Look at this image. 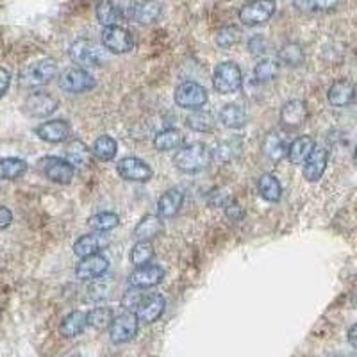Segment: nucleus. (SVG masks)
<instances>
[{
  "label": "nucleus",
  "instance_id": "nucleus-1",
  "mask_svg": "<svg viewBox=\"0 0 357 357\" xmlns=\"http://www.w3.org/2000/svg\"><path fill=\"white\" fill-rule=\"evenodd\" d=\"M211 161L213 152L209 151V146L199 142L181 146L174 158L175 167L184 174H195V172L204 170L211 165Z\"/></svg>",
  "mask_w": 357,
  "mask_h": 357
},
{
  "label": "nucleus",
  "instance_id": "nucleus-2",
  "mask_svg": "<svg viewBox=\"0 0 357 357\" xmlns=\"http://www.w3.org/2000/svg\"><path fill=\"white\" fill-rule=\"evenodd\" d=\"M70 57L81 68H98L104 65V50L91 40H77L70 47Z\"/></svg>",
  "mask_w": 357,
  "mask_h": 357
},
{
  "label": "nucleus",
  "instance_id": "nucleus-3",
  "mask_svg": "<svg viewBox=\"0 0 357 357\" xmlns=\"http://www.w3.org/2000/svg\"><path fill=\"white\" fill-rule=\"evenodd\" d=\"M213 84H215L216 91L222 95H232L236 91H240L241 84H243L241 68L232 61L220 63L215 70Z\"/></svg>",
  "mask_w": 357,
  "mask_h": 357
},
{
  "label": "nucleus",
  "instance_id": "nucleus-4",
  "mask_svg": "<svg viewBox=\"0 0 357 357\" xmlns=\"http://www.w3.org/2000/svg\"><path fill=\"white\" fill-rule=\"evenodd\" d=\"M57 73H59V70H57L56 61L43 59V61L34 63V65H29L22 72L20 81L25 88H38V86H45L54 81L57 77Z\"/></svg>",
  "mask_w": 357,
  "mask_h": 357
},
{
  "label": "nucleus",
  "instance_id": "nucleus-5",
  "mask_svg": "<svg viewBox=\"0 0 357 357\" xmlns=\"http://www.w3.org/2000/svg\"><path fill=\"white\" fill-rule=\"evenodd\" d=\"M275 0H250L240 9V20L247 27L266 24L275 15Z\"/></svg>",
  "mask_w": 357,
  "mask_h": 357
},
{
  "label": "nucleus",
  "instance_id": "nucleus-6",
  "mask_svg": "<svg viewBox=\"0 0 357 357\" xmlns=\"http://www.w3.org/2000/svg\"><path fill=\"white\" fill-rule=\"evenodd\" d=\"M174 97L178 107L190 109V111H197L200 109V107L206 106L207 91L204 86L199 84V82L186 81L183 82V84L177 86Z\"/></svg>",
  "mask_w": 357,
  "mask_h": 357
},
{
  "label": "nucleus",
  "instance_id": "nucleus-7",
  "mask_svg": "<svg viewBox=\"0 0 357 357\" xmlns=\"http://www.w3.org/2000/svg\"><path fill=\"white\" fill-rule=\"evenodd\" d=\"M102 45L113 54H127L134 49V36L122 25H111L102 29Z\"/></svg>",
  "mask_w": 357,
  "mask_h": 357
},
{
  "label": "nucleus",
  "instance_id": "nucleus-8",
  "mask_svg": "<svg viewBox=\"0 0 357 357\" xmlns=\"http://www.w3.org/2000/svg\"><path fill=\"white\" fill-rule=\"evenodd\" d=\"M95 77L84 68H68L59 77V88L70 95H79L95 88Z\"/></svg>",
  "mask_w": 357,
  "mask_h": 357
},
{
  "label": "nucleus",
  "instance_id": "nucleus-9",
  "mask_svg": "<svg viewBox=\"0 0 357 357\" xmlns=\"http://www.w3.org/2000/svg\"><path fill=\"white\" fill-rule=\"evenodd\" d=\"M139 320L136 317V312H122L114 317L113 324L109 327V337L113 343L116 345H122V343H129L130 340H134V336L138 334Z\"/></svg>",
  "mask_w": 357,
  "mask_h": 357
},
{
  "label": "nucleus",
  "instance_id": "nucleus-10",
  "mask_svg": "<svg viewBox=\"0 0 357 357\" xmlns=\"http://www.w3.org/2000/svg\"><path fill=\"white\" fill-rule=\"evenodd\" d=\"M40 168L45 177L56 184H70L73 175H75V168L66 159L56 158V155H49V158L41 159Z\"/></svg>",
  "mask_w": 357,
  "mask_h": 357
},
{
  "label": "nucleus",
  "instance_id": "nucleus-11",
  "mask_svg": "<svg viewBox=\"0 0 357 357\" xmlns=\"http://www.w3.org/2000/svg\"><path fill=\"white\" fill-rule=\"evenodd\" d=\"M118 175L129 183H149L154 175L152 168L143 159L123 158L116 165Z\"/></svg>",
  "mask_w": 357,
  "mask_h": 357
},
{
  "label": "nucleus",
  "instance_id": "nucleus-12",
  "mask_svg": "<svg viewBox=\"0 0 357 357\" xmlns=\"http://www.w3.org/2000/svg\"><path fill=\"white\" fill-rule=\"evenodd\" d=\"M57 106H59V100L49 91H34L25 98L24 104L25 113L33 118L50 116L57 109Z\"/></svg>",
  "mask_w": 357,
  "mask_h": 357
},
{
  "label": "nucleus",
  "instance_id": "nucleus-13",
  "mask_svg": "<svg viewBox=\"0 0 357 357\" xmlns=\"http://www.w3.org/2000/svg\"><path fill=\"white\" fill-rule=\"evenodd\" d=\"M111 243V238L106 232H93V234L81 236L75 243H73V254L81 259L88 256H95L100 254V250Z\"/></svg>",
  "mask_w": 357,
  "mask_h": 357
},
{
  "label": "nucleus",
  "instance_id": "nucleus-14",
  "mask_svg": "<svg viewBox=\"0 0 357 357\" xmlns=\"http://www.w3.org/2000/svg\"><path fill=\"white\" fill-rule=\"evenodd\" d=\"M109 268V261L102 254H95V256H88L81 259V263L75 268V275L81 280H97L100 279Z\"/></svg>",
  "mask_w": 357,
  "mask_h": 357
},
{
  "label": "nucleus",
  "instance_id": "nucleus-15",
  "mask_svg": "<svg viewBox=\"0 0 357 357\" xmlns=\"http://www.w3.org/2000/svg\"><path fill=\"white\" fill-rule=\"evenodd\" d=\"M165 307H167L165 296L159 295V293H151V295H146L143 298L139 307L136 309V317L142 324H154L161 318Z\"/></svg>",
  "mask_w": 357,
  "mask_h": 357
},
{
  "label": "nucleus",
  "instance_id": "nucleus-16",
  "mask_svg": "<svg viewBox=\"0 0 357 357\" xmlns=\"http://www.w3.org/2000/svg\"><path fill=\"white\" fill-rule=\"evenodd\" d=\"M165 277V270L158 264H146V266L136 268L132 273L129 275V284L132 288L146 289V288H154Z\"/></svg>",
  "mask_w": 357,
  "mask_h": 357
},
{
  "label": "nucleus",
  "instance_id": "nucleus-17",
  "mask_svg": "<svg viewBox=\"0 0 357 357\" xmlns=\"http://www.w3.org/2000/svg\"><path fill=\"white\" fill-rule=\"evenodd\" d=\"M36 136L47 143H63L72 136V127L66 120H50L36 127Z\"/></svg>",
  "mask_w": 357,
  "mask_h": 357
},
{
  "label": "nucleus",
  "instance_id": "nucleus-18",
  "mask_svg": "<svg viewBox=\"0 0 357 357\" xmlns=\"http://www.w3.org/2000/svg\"><path fill=\"white\" fill-rule=\"evenodd\" d=\"M327 161H329V152L325 146H314V151L311 152L304 162V178L307 183H318L324 175L325 168H327Z\"/></svg>",
  "mask_w": 357,
  "mask_h": 357
},
{
  "label": "nucleus",
  "instance_id": "nucleus-19",
  "mask_svg": "<svg viewBox=\"0 0 357 357\" xmlns=\"http://www.w3.org/2000/svg\"><path fill=\"white\" fill-rule=\"evenodd\" d=\"M356 84H354L352 81H349V79H340V81H336L329 88L327 100H329L331 106L334 107H347L356 100Z\"/></svg>",
  "mask_w": 357,
  "mask_h": 357
},
{
  "label": "nucleus",
  "instance_id": "nucleus-20",
  "mask_svg": "<svg viewBox=\"0 0 357 357\" xmlns=\"http://www.w3.org/2000/svg\"><path fill=\"white\" fill-rule=\"evenodd\" d=\"M307 120V106H305L304 100H298V98H293L288 100L280 109V123L286 127V129H296L301 127L302 123Z\"/></svg>",
  "mask_w": 357,
  "mask_h": 357
},
{
  "label": "nucleus",
  "instance_id": "nucleus-21",
  "mask_svg": "<svg viewBox=\"0 0 357 357\" xmlns=\"http://www.w3.org/2000/svg\"><path fill=\"white\" fill-rule=\"evenodd\" d=\"M288 146L289 143L286 142V138L279 130H272L268 132L263 139V145H261V151H263L264 158H268L270 161L277 162L282 158L288 155Z\"/></svg>",
  "mask_w": 357,
  "mask_h": 357
},
{
  "label": "nucleus",
  "instance_id": "nucleus-22",
  "mask_svg": "<svg viewBox=\"0 0 357 357\" xmlns=\"http://www.w3.org/2000/svg\"><path fill=\"white\" fill-rule=\"evenodd\" d=\"M91 155H93V152L89 151L86 143H82L81 139H73L66 146V161L75 170H86V168L91 167Z\"/></svg>",
  "mask_w": 357,
  "mask_h": 357
},
{
  "label": "nucleus",
  "instance_id": "nucleus-23",
  "mask_svg": "<svg viewBox=\"0 0 357 357\" xmlns=\"http://www.w3.org/2000/svg\"><path fill=\"white\" fill-rule=\"evenodd\" d=\"M314 139L311 136H301V138L293 139L288 146V155L286 158L289 159L291 165H304L305 159L311 155V152L314 151Z\"/></svg>",
  "mask_w": 357,
  "mask_h": 357
},
{
  "label": "nucleus",
  "instance_id": "nucleus-24",
  "mask_svg": "<svg viewBox=\"0 0 357 357\" xmlns=\"http://www.w3.org/2000/svg\"><path fill=\"white\" fill-rule=\"evenodd\" d=\"M88 327V314L82 311H72L63 318L61 325H59V333L65 337H77L84 333Z\"/></svg>",
  "mask_w": 357,
  "mask_h": 357
},
{
  "label": "nucleus",
  "instance_id": "nucleus-25",
  "mask_svg": "<svg viewBox=\"0 0 357 357\" xmlns=\"http://www.w3.org/2000/svg\"><path fill=\"white\" fill-rule=\"evenodd\" d=\"M184 195L181 190H168L167 193H162L158 200V213L161 218H172L178 213L181 206H183Z\"/></svg>",
  "mask_w": 357,
  "mask_h": 357
},
{
  "label": "nucleus",
  "instance_id": "nucleus-26",
  "mask_svg": "<svg viewBox=\"0 0 357 357\" xmlns=\"http://www.w3.org/2000/svg\"><path fill=\"white\" fill-rule=\"evenodd\" d=\"M162 231L161 216L155 215H146L145 218H142V222L136 225L132 236L136 241H151L154 240L155 236Z\"/></svg>",
  "mask_w": 357,
  "mask_h": 357
},
{
  "label": "nucleus",
  "instance_id": "nucleus-27",
  "mask_svg": "<svg viewBox=\"0 0 357 357\" xmlns=\"http://www.w3.org/2000/svg\"><path fill=\"white\" fill-rule=\"evenodd\" d=\"M161 4L155 2V0H142V2H136V8H134L132 20L138 22V24H154L161 18Z\"/></svg>",
  "mask_w": 357,
  "mask_h": 357
},
{
  "label": "nucleus",
  "instance_id": "nucleus-28",
  "mask_svg": "<svg viewBox=\"0 0 357 357\" xmlns=\"http://www.w3.org/2000/svg\"><path fill=\"white\" fill-rule=\"evenodd\" d=\"M154 146L159 152H172L178 151L184 146V136L177 129H165L154 138Z\"/></svg>",
  "mask_w": 357,
  "mask_h": 357
},
{
  "label": "nucleus",
  "instance_id": "nucleus-29",
  "mask_svg": "<svg viewBox=\"0 0 357 357\" xmlns=\"http://www.w3.org/2000/svg\"><path fill=\"white\" fill-rule=\"evenodd\" d=\"M220 122L227 129H241L247 126V113L238 104H227L220 111Z\"/></svg>",
  "mask_w": 357,
  "mask_h": 357
},
{
  "label": "nucleus",
  "instance_id": "nucleus-30",
  "mask_svg": "<svg viewBox=\"0 0 357 357\" xmlns=\"http://www.w3.org/2000/svg\"><path fill=\"white\" fill-rule=\"evenodd\" d=\"M29 165L20 158L0 159V181H17L27 172Z\"/></svg>",
  "mask_w": 357,
  "mask_h": 357
},
{
  "label": "nucleus",
  "instance_id": "nucleus-31",
  "mask_svg": "<svg viewBox=\"0 0 357 357\" xmlns=\"http://www.w3.org/2000/svg\"><path fill=\"white\" fill-rule=\"evenodd\" d=\"M257 190H259V195L266 202H279L280 197H282V186H280L275 175L272 174L261 175L259 183H257Z\"/></svg>",
  "mask_w": 357,
  "mask_h": 357
},
{
  "label": "nucleus",
  "instance_id": "nucleus-32",
  "mask_svg": "<svg viewBox=\"0 0 357 357\" xmlns=\"http://www.w3.org/2000/svg\"><path fill=\"white\" fill-rule=\"evenodd\" d=\"M186 126L195 132H211L216 127V118L209 111L197 109L186 118Z\"/></svg>",
  "mask_w": 357,
  "mask_h": 357
},
{
  "label": "nucleus",
  "instance_id": "nucleus-33",
  "mask_svg": "<svg viewBox=\"0 0 357 357\" xmlns=\"http://www.w3.org/2000/svg\"><path fill=\"white\" fill-rule=\"evenodd\" d=\"M91 152H93V155L98 161H111V159H114V155L118 152L116 139L104 134V136L95 139L93 146H91Z\"/></svg>",
  "mask_w": 357,
  "mask_h": 357
},
{
  "label": "nucleus",
  "instance_id": "nucleus-34",
  "mask_svg": "<svg viewBox=\"0 0 357 357\" xmlns=\"http://www.w3.org/2000/svg\"><path fill=\"white\" fill-rule=\"evenodd\" d=\"M95 15H97V20L100 22L104 27H111V25H120V22H123L122 15L118 13V9L111 4L109 0H100L95 9Z\"/></svg>",
  "mask_w": 357,
  "mask_h": 357
},
{
  "label": "nucleus",
  "instance_id": "nucleus-35",
  "mask_svg": "<svg viewBox=\"0 0 357 357\" xmlns=\"http://www.w3.org/2000/svg\"><path fill=\"white\" fill-rule=\"evenodd\" d=\"M113 320H114L113 309L106 307V305L95 307L88 312V325L97 331L109 329L111 324H113Z\"/></svg>",
  "mask_w": 357,
  "mask_h": 357
},
{
  "label": "nucleus",
  "instance_id": "nucleus-36",
  "mask_svg": "<svg viewBox=\"0 0 357 357\" xmlns=\"http://www.w3.org/2000/svg\"><path fill=\"white\" fill-rule=\"evenodd\" d=\"M154 256L155 252L151 241H138V243L132 247V250H130V261H132V264L136 268L151 264Z\"/></svg>",
  "mask_w": 357,
  "mask_h": 357
},
{
  "label": "nucleus",
  "instance_id": "nucleus-37",
  "mask_svg": "<svg viewBox=\"0 0 357 357\" xmlns=\"http://www.w3.org/2000/svg\"><path fill=\"white\" fill-rule=\"evenodd\" d=\"M279 59H270V57H266V59H263V61H259L256 65V68H254V77L261 84L273 81L277 77V73H279Z\"/></svg>",
  "mask_w": 357,
  "mask_h": 357
},
{
  "label": "nucleus",
  "instance_id": "nucleus-38",
  "mask_svg": "<svg viewBox=\"0 0 357 357\" xmlns=\"http://www.w3.org/2000/svg\"><path fill=\"white\" fill-rule=\"evenodd\" d=\"M88 225L97 232L113 231L120 225V216L114 215V213H98L88 220Z\"/></svg>",
  "mask_w": 357,
  "mask_h": 357
},
{
  "label": "nucleus",
  "instance_id": "nucleus-39",
  "mask_svg": "<svg viewBox=\"0 0 357 357\" xmlns=\"http://www.w3.org/2000/svg\"><path fill=\"white\" fill-rule=\"evenodd\" d=\"M279 61L288 66H301L304 63V50L298 43H286L279 50Z\"/></svg>",
  "mask_w": 357,
  "mask_h": 357
},
{
  "label": "nucleus",
  "instance_id": "nucleus-40",
  "mask_svg": "<svg viewBox=\"0 0 357 357\" xmlns=\"http://www.w3.org/2000/svg\"><path fill=\"white\" fill-rule=\"evenodd\" d=\"M240 36L241 34L238 29L227 25V27L218 29V33H216V36H215V41L220 49H231V47H234V45L240 41Z\"/></svg>",
  "mask_w": 357,
  "mask_h": 357
},
{
  "label": "nucleus",
  "instance_id": "nucleus-41",
  "mask_svg": "<svg viewBox=\"0 0 357 357\" xmlns=\"http://www.w3.org/2000/svg\"><path fill=\"white\" fill-rule=\"evenodd\" d=\"M240 151H241V145L238 139H234V142H232V139L231 142H222V143H218V146H216V151H215V154H213V158L218 159V161H222V162H227L240 154Z\"/></svg>",
  "mask_w": 357,
  "mask_h": 357
},
{
  "label": "nucleus",
  "instance_id": "nucleus-42",
  "mask_svg": "<svg viewBox=\"0 0 357 357\" xmlns=\"http://www.w3.org/2000/svg\"><path fill=\"white\" fill-rule=\"evenodd\" d=\"M143 298H145V296H143L142 289H139V288H132V289H129V291H127L126 295H123L122 305L127 309V311H132V309H138L139 307V304H142Z\"/></svg>",
  "mask_w": 357,
  "mask_h": 357
},
{
  "label": "nucleus",
  "instance_id": "nucleus-43",
  "mask_svg": "<svg viewBox=\"0 0 357 357\" xmlns=\"http://www.w3.org/2000/svg\"><path fill=\"white\" fill-rule=\"evenodd\" d=\"M340 0H302V9L307 11H329L336 8Z\"/></svg>",
  "mask_w": 357,
  "mask_h": 357
},
{
  "label": "nucleus",
  "instance_id": "nucleus-44",
  "mask_svg": "<svg viewBox=\"0 0 357 357\" xmlns=\"http://www.w3.org/2000/svg\"><path fill=\"white\" fill-rule=\"evenodd\" d=\"M109 2L118 9V13L122 15L123 20H132L136 0H109Z\"/></svg>",
  "mask_w": 357,
  "mask_h": 357
},
{
  "label": "nucleus",
  "instance_id": "nucleus-45",
  "mask_svg": "<svg viewBox=\"0 0 357 357\" xmlns=\"http://www.w3.org/2000/svg\"><path fill=\"white\" fill-rule=\"evenodd\" d=\"M223 207H225V216H227L231 222L238 223V222H241V220L245 218L243 207L236 202V200H229V202H225V206H223Z\"/></svg>",
  "mask_w": 357,
  "mask_h": 357
},
{
  "label": "nucleus",
  "instance_id": "nucleus-46",
  "mask_svg": "<svg viewBox=\"0 0 357 357\" xmlns=\"http://www.w3.org/2000/svg\"><path fill=\"white\" fill-rule=\"evenodd\" d=\"M248 49L254 56H264L268 52V43L264 38L254 36L250 41H248Z\"/></svg>",
  "mask_w": 357,
  "mask_h": 357
},
{
  "label": "nucleus",
  "instance_id": "nucleus-47",
  "mask_svg": "<svg viewBox=\"0 0 357 357\" xmlns=\"http://www.w3.org/2000/svg\"><path fill=\"white\" fill-rule=\"evenodd\" d=\"M9 86H11V73H9L6 68H2V66H0V98L8 93Z\"/></svg>",
  "mask_w": 357,
  "mask_h": 357
},
{
  "label": "nucleus",
  "instance_id": "nucleus-48",
  "mask_svg": "<svg viewBox=\"0 0 357 357\" xmlns=\"http://www.w3.org/2000/svg\"><path fill=\"white\" fill-rule=\"evenodd\" d=\"M13 222V213L6 206H0V231H4L11 225Z\"/></svg>",
  "mask_w": 357,
  "mask_h": 357
},
{
  "label": "nucleus",
  "instance_id": "nucleus-49",
  "mask_svg": "<svg viewBox=\"0 0 357 357\" xmlns=\"http://www.w3.org/2000/svg\"><path fill=\"white\" fill-rule=\"evenodd\" d=\"M349 343L357 350V324H354L349 331Z\"/></svg>",
  "mask_w": 357,
  "mask_h": 357
},
{
  "label": "nucleus",
  "instance_id": "nucleus-50",
  "mask_svg": "<svg viewBox=\"0 0 357 357\" xmlns=\"http://www.w3.org/2000/svg\"><path fill=\"white\" fill-rule=\"evenodd\" d=\"M354 304L357 305V293H356V295H354Z\"/></svg>",
  "mask_w": 357,
  "mask_h": 357
},
{
  "label": "nucleus",
  "instance_id": "nucleus-51",
  "mask_svg": "<svg viewBox=\"0 0 357 357\" xmlns=\"http://www.w3.org/2000/svg\"><path fill=\"white\" fill-rule=\"evenodd\" d=\"M354 158H356V162H357V146H356V154H354Z\"/></svg>",
  "mask_w": 357,
  "mask_h": 357
}]
</instances>
